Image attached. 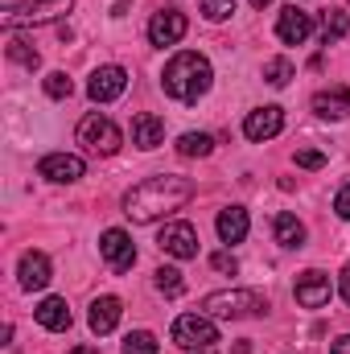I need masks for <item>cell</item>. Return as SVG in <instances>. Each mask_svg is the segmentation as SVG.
Here are the masks:
<instances>
[{
  "label": "cell",
  "mask_w": 350,
  "mask_h": 354,
  "mask_svg": "<svg viewBox=\"0 0 350 354\" xmlns=\"http://www.w3.org/2000/svg\"><path fill=\"white\" fill-rule=\"evenodd\" d=\"M190 198H194V181H190V177L157 174V177H145L140 185H132V189L124 194V214L145 227V223H157V218L181 210Z\"/></svg>",
  "instance_id": "obj_1"
},
{
  "label": "cell",
  "mask_w": 350,
  "mask_h": 354,
  "mask_svg": "<svg viewBox=\"0 0 350 354\" xmlns=\"http://www.w3.org/2000/svg\"><path fill=\"white\" fill-rule=\"evenodd\" d=\"M210 62L202 58V54H194V50H181L174 54L169 62H165V75H161V87L169 99L177 103H194V99H202L206 91H210Z\"/></svg>",
  "instance_id": "obj_2"
},
{
  "label": "cell",
  "mask_w": 350,
  "mask_h": 354,
  "mask_svg": "<svg viewBox=\"0 0 350 354\" xmlns=\"http://www.w3.org/2000/svg\"><path fill=\"white\" fill-rule=\"evenodd\" d=\"M264 309H268V301H264L260 292H252V288H223V292H210L202 301V313L206 317H227V322L260 317Z\"/></svg>",
  "instance_id": "obj_3"
},
{
  "label": "cell",
  "mask_w": 350,
  "mask_h": 354,
  "mask_svg": "<svg viewBox=\"0 0 350 354\" xmlns=\"http://www.w3.org/2000/svg\"><path fill=\"white\" fill-rule=\"evenodd\" d=\"M75 8V0H29V4H17V8H4L0 25L4 33L12 29H25V25H46V21H58Z\"/></svg>",
  "instance_id": "obj_4"
},
{
  "label": "cell",
  "mask_w": 350,
  "mask_h": 354,
  "mask_svg": "<svg viewBox=\"0 0 350 354\" xmlns=\"http://www.w3.org/2000/svg\"><path fill=\"white\" fill-rule=\"evenodd\" d=\"M79 145L95 153V157H111L120 145H124V136H120V128L103 115V111H91L79 120Z\"/></svg>",
  "instance_id": "obj_5"
},
{
  "label": "cell",
  "mask_w": 350,
  "mask_h": 354,
  "mask_svg": "<svg viewBox=\"0 0 350 354\" xmlns=\"http://www.w3.org/2000/svg\"><path fill=\"white\" fill-rule=\"evenodd\" d=\"M174 342L181 351H210L219 342V326L206 313H181L174 322Z\"/></svg>",
  "instance_id": "obj_6"
},
{
  "label": "cell",
  "mask_w": 350,
  "mask_h": 354,
  "mask_svg": "<svg viewBox=\"0 0 350 354\" xmlns=\"http://www.w3.org/2000/svg\"><path fill=\"white\" fill-rule=\"evenodd\" d=\"M157 248L174 260H194L198 256V231L190 223H165L157 235Z\"/></svg>",
  "instance_id": "obj_7"
},
{
  "label": "cell",
  "mask_w": 350,
  "mask_h": 354,
  "mask_svg": "<svg viewBox=\"0 0 350 354\" xmlns=\"http://www.w3.org/2000/svg\"><path fill=\"white\" fill-rule=\"evenodd\" d=\"M297 305H305V309H322V305H330V297H334V284H330V276L322 272V268H309V272H301L297 276Z\"/></svg>",
  "instance_id": "obj_8"
},
{
  "label": "cell",
  "mask_w": 350,
  "mask_h": 354,
  "mask_svg": "<svg viewBox=\"0 0 350 354\" xmlns=\"http://www.w3.org/2000/svg\"><path fill=\"white\" fill-rule=\"evenodd\" d=\"M99 252H103V260H107V268H111V272H128V268L136 264L132 235H128V231H120V227L103 231V239H99Z\"/></svg>",
  "instance_id": "obj_9"
},
{
  "label": "cell",
  "mask_w": 350,
  "mask_h": 354,
  "mask_svg": "<svg viewBox=\"0 0 350 354\" xmlns=\"http://www.w3.org/2000/svg\"><path fill=\"white\" fill-rule=\"evenodd\" d=\"M185 29H190L185 12H177V8H161V12H153V21H149V41L165 50V46H177V41L185 37Z\"/></svg>",
  "instance_id": "obj_10"
},
{
  "label": "cell",
  "mask_w": 350,
  "mask_h": 354,
  "mask_svg": "<svg viewBox=\"0 0 350 354\" xmlns=\"http://www.w3.org/2000/svg\"><path fill=\"white\" fill-rule=\"evenodd\" d=\"M280 128H284V111H280L276 103H264V107H256V111H248V120H243V136L256 140V145L272 140Z\"/></svg>",
  "instance_id": "obj_11"
},
{
  "label": "cell",
  "mask_w": 350,
  "mask_h": 354,
  "mask_svg": "<svg viewBox=\"0 0 350 354\" xmlns=\"http://www.w3.org/2000/svg\"><path fill=\"white\" fill-rule=\"evenodd\" d=\"M124 91H128V71H124V66H99L87 83V95L95 103H111V99H120Z\"/></svg>",
  "instance_id": "obj_12"
},
{
  "label": "cell",
  "mask_w": 350,
  "mask_h": 354,
  "mask_svg": "<svg viewBox=\"0 0 350 354\" xmlns=\"http://www.w3.org/2000/svg\"><path fill=\"white\" fill-rule=\"evenodd\" d=\"M37 174L46 177V181L71 185V181H79V177L87 174V165H83V157H75V153H50V157H42Z\"/></svg>",
  "instance_id": "obj_13"
},
{
  "label": "cell",
  "mask_w": 350,
  "mask_h": 354,
  "mask_svg": "<svg viewBox=\"0 0 350 354\" xmlns=\"http://www.w3.org/2000/svg\"><path fill=\"white\" fill-rule=\"evenodd\" d=\"M309 33H313V17H309L305 8H297V4L280 8V21H276V37H280L284 46H301Z\"/></svg>",
  "instance_id": "obj_14"
},
{
  "label": "cell",
  "mask_w": 350,
  "mask_h": 354,
  "mask_svg": "<svg viewBox=\"0 0 350 354\" xmlns=\"http://www.w3.org/2000/svg\"><path fill=\"white\" fill-rule=\"evenodd\" d=\"M165 140V120L161 115H153V111H140V115H132V145L136 149H157Z\"/></svg>",
  "instance_id": "obj_15"
},
{
  "label": "cell",
  "mask_w": 350,
  "mask_h": 354,
  "mask_svg": "<svg viewBox=\"0 0 350 354\" xmlns=\"http://www.w3.org/2000/svg\"><path fill=\"white\" fill-rule=\"evenodd\" d=\"M120 317H124V305H120V297H99V301H91V330L103 338V334H111L116 326H120Z\"/></svg>",
  "instance_id": "obj_16"
},
{
  "label": "cell",
  "mask_w": 350,
  "mask_h": 354,
  "mask_svg": "<svg viewBox=\"0 0 350 354\" xmlns=\"http://www.w3.org/2000/svg\"><path fill=\"white\" fill-rule=\"evenodd\" d=\"M17 276H21V288H46L50 284V260H46V252H25L21 256V264H17Z\"/></svg>",
  "instance_id": "obj_17"
},
{
  "label": "cell",
  "mask_w": 350,
  "mask_h": 354,
  "mask_svg": "<svg viewBox=\"0 0 350 354\" xmlns=\"http://www.w3.org/2000/svg\"><path fill=\"white\" fill-rule=\"evenodd\" d=\"M248 231H252V218H248L243 206H227V210H219V239H223V243H243Z\"/></svg>",
  "instance_id": "obj_18"
},
{
  "label": "cell",
  "mask_w": 350,
  "mask_h": 354,
  "mask_svg": "<svg viewBox=\"0 0 350 354\" xmlns=\"http://www.w3.org/2000/svg\"><path fill=\"white\" fill-rule=\"evenodd\" d=\"M313 111H317L322 120H347L350 115V91L347 87L317 91V95H313Z\"/></svg>",
  "instance_id": "obj_19"
},
{
  "label": "cell",
  "mask_w": 350,
  "mask_h": 354,
  "mask_svg": "<svg viewBox=\"0 0 350 354\" xmlns=\"http://www.w3.org/2000/svg\"><path fill=\"white\" fill-rule=\"evenodd\" d=\"M272 235H276L280 248H305V223L297 214H288V210H280L272 218Z\"/></svg>",
  "instance_id": "obj_20"
},
{
  "label": "cell",
  "mask_w": 350,
  "mask_h": 354,
  "mask_svg": "<svg viewBox=\"0 0 350 354\" xmlns=\"http://www.w3.org/2000/svg\"><path fill=\"white\" fill-rule=\"evenodd\" d=\"M33 317H37L46 330H54V334L71 330V309H66V301H62V297H46V301L33 309Z\"/></svg>",
  "instance_id": "obj_21"
},
{
  "label": "cell",
  "mask_w": 350,
  "mask_h": 354,
  "mask_svg": "<svg viewBox=\"0 0 350 354\" xmlns=\"http://www.w3.org/2000/svg\"><path fill=\"white\" fill-rule=\"evenodd\" d=\"M177 153H181V157H210V153H214V136H206V132H185V136L177 140Z\"/></svg>",
  "instance_id": "obj_22"
},
{
  "label": "cell",
  "mask_w": 350,
  "mask_h": 354,
  "mask_svg": "<svg viewBox=\"0 0 350 354\" xmlns=\"http://www.w3.org/2000/svg\"><path fill=\"white\" fill-rule=\"evenodd\" d=\"M288 79H293V62H288V58H268V62H264V83L284 87Z\"/></svg>",
  "instance_id": "obj_23"
},
{
  "label": "cell",
  "mask_w": 350,
  "mask_h": 354,
  "mask_svg": "<svg viewBox=\"0 0 350 354\" xmlns=\"http://www.w3.org/2000/svg\"><path fill=\"white\" fill-rule=\"evenodd\" d=\"M153 276H157V292H165V297H181L185 292V280H181L177 268H157Z\"/></svg>",
  "instance_id": "obj_24"
},
{
  "label": "cell",
  "mask_w": 350,
  "mask_h": 354,
  "mask_svg": "<svg viewBox=\"0 0 350 354\" xmlns=\"http://www.w3.org/2000/svg\"><path fill=\"white\" fill-rule=\"evenodd\" d=\"M8 58H12V62H21V66H29V71L42 62V54H37L29 41H21V37H8Z\"/></svg>",
  "instance_id": "obj_25"
},
{
  "label": "cell",
  "mask_w": 350,
  "mask_h": 354,
  "mask_svg": "<svg viewBox=\"0 0 350 354\" xmlns=\"http://www.w3.org/2000/svg\"><path fill=\"white\" fill-rule=\"evenodd\" d=\"M124 354H157V338L149 330H132L124 338Z\"/></svg>",
  "instance_id": "obj_26"
},
{
  "label": "cell",
  "mask_w": 350,
  "mask_h": 354,
  "mask_svg": "<svg viewBox=\"0 0 350 354\" xmlns=\"http://www.w3.org/2000/svg\"><path fill=\"white\" fill-rule=\"evenodd\" d=\"M198 8H202L206 21H227L235 12V0H198Z\"/></svg>",
  "instance_id": "obj_27"
},
{
  "label": "cell",
  "mask_w": 350,
  "mask_h": 354,
  "mask_svg": "<svg viewBox=\"0 0 350 354\" xmlns=\"http://www.w3.org/2000/svg\"><path fill=\"white\" fill-rule=\"evenodd\" d=\"M42 87H46V95H50V99H71L75 83H71L62 71H54V75H46V83H42Z\"/></svg>",
  "instance_id": "obj_28"
},
{
  "label": "cell",
  "mask_w": 350,
  "mask_h": 354,
  "mask_svg": "<svg viewBox=\"0 0 350 354\" xmlns=\"http://www.w3.org/2000/svg\"><path fill=\"white\" fill-rule=\"evenodd\" d=\"M350 29V21H347V12H326V21H322V33H326V41H334V37H342Z\"/></svg>",
  "instance_id": "obj_29"
},
{
  "label": "cell",
  "mask_w": 350,
  "mask_h": 354,
  "mask_svg": "<svg viewBox=\"0 0 350 354\" xmlns=\"http://www.w3.org/2000/svg\"><path fill=\"white\" fill-rule=\"evenodd\" d=\"M293 161H297L301 169H326V153H317V149H297Z\"/></svg>",
  "instance_id": "obj_30"
},
{
  "label": "cell",
  "mask_w": 350,
  "mask_h": 354,
  "mask_svg": "<svg viewBox=\"0 0 350 354\" xmlns=\"http://www.w3.org/2000/svg\"><path fill=\"white\" fill-rule=\"evenodd\" d=\"M210 268H214V272H235L239 260H235L231 252H214V256H210Z\"/></svg>",
  "instance_id": "obj_31"
},
{
  "label": "cell",
  "mask_w": 350,
  "mask_h": 354,
  "mask_svg": "<svg viewBox=\"0 0 350 354\" xmlns=\"http://www.w3.org/2000/svg\"><path fill=\"white\" fill-rule=\"evenodd\" d=\"M334 210H338V218H347V223H350V185H342V189H338Z\"/></svg>",
  "instance_id": "obj_32"
},
{
  "label": "cell",
  "mask_w": 350,
  "mask_h": 354,
  "mask_svg": "<svg viewBox=\"0 0 350 354\" xmlns=\"http://www.w3.org/2000/svg\"><path fill=\"white\" fill-rule=\"evenodd\" d=\"M338 288H342V301L350 305V264L342 268V276H338Z\"/></svg>",
  "instance_id": "obj_33"
},
{
  "label": "cell",
  "mask_w": 350,
  "mask_h": 354,
  "mask_svg": "<svg viewBox=\"0 0 350 354\" xmlns=\"http://www.w3.org/2000/svg\"><path fill=\"white\" fill-rule=\"evenodd\" d=\"M330 354H350V334H342V338L330 346Z\"/></svg>",
  "instance_id": "obj_34"
},
{
  "label": "cell",
  "mask_w": 350,
  "mask_h": 354,
  "mask_svg": "<svg viewBox=\"0 0 350 354\" xmlns=\"http://www.w3.org/2000/svg\"><path fill=\"white\" fill-rule=\"evenodd\" d=\"M71 354H99V351H95V346H75Z\"/></svg>",
  "instance_id": "obj_35"
},
{
  "label": "cell",
  "mask_w": 350,
  "mask_h": 354,
  "mask_svg": "<svg viewBox=\"0 0 350 354\" xmlns=\"http://www.w3.org/2000/svg\"><path fill=\"white\" fill-rule=\"evenodd\" d=\"M252 4H256V8H268V4H272V0H252Z\"/></svg>",
  "instance_id": "obj_36"
},
{
  "label": "cell",
  "mask_w": 350,
  "mask_h": 354,
  "mask_svg": "<svg viewBox=\"0 0 350 354\" xmlns=\"http://www.w3.org/2000/svg\"><path fill=\"white\" fill-rule=\"evenodd\" d=\"M198 354H210V351H198Z\"/></svg>",
  "instance_id": "obj_37"
}]
</instances>
